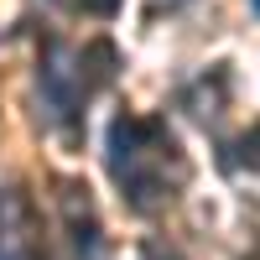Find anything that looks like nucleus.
Wrapping results in <instances>:
<instances>
[{
    "mask_svg": "<svg viewBox=\"0 0 260 260\" xmlns=\"http://www.w3.org/2000/svg\"><path fill=\"white\" fill-rule=\"evenodd\" d=\"M167 161L182 167V151H177V141H172V130L161 120L115 115V125H110V172L125 187V203L136 213H156L182 187L177 177H167Z\"/></svg>",
    "mask_w": 260,
    "mask_h": 260,
    "instance_id": "f257e3e1",
    "label": "nucleus"
},
{
    "mask_svg": "<svg viewBox=\"0 0 260 260\" xmlns=\"http://www.w3.org/2000/svg\"><path fill=\"white\" fill-rule=\"evenodd\" d=\"M37 89H42V115H47L52 125H73L78 120L89 83H83L78 57L62 47V42H47V52H42V62H37Z\"/></svg>",
    "mask_w": 260,
    "mask_h": 260,
    "instance_id": "f03ea898",
    "label": "nucleus"
},
{
    "mask_svg": "<svg viewBox=\"0 0 260 260\" xmlns=\"http://www.w3.org/2000/svg\"><path fill=\"white\" fill-rule=\"evenodd\" d=\"M57 208H62V224H68V234H73V250H78L83 260H99V219H94L89 182L62 177V182H57Z\"/></svg>",
    "mask_w": 260,
    "mask_h": 260,
    "instance_id": "7ed1b4c3",
    "label": "nucleus"
},
{
    "mask_svg": "<svg viewBox=\"0 0 260 260\" xmlns=\"http://www.w3.org/2000/svg\"><path fill=\"white\" fill-rule=\"evenodd\" d=\"M0 260H37L31 234H26V203L11 187L0 192Z\"/></svg>",
    "mask_w": 260,
    "mask_h": 260,
    "instance_id": "20e7f679",
    "label": "nucleus"
},
{
    "mask_svg": "<svg viewBox=\"0 0 260 260\" xmlns=\"http://www.w3.org/2000/svg\"><path fill=\"white\" fill-rule=\"evenodd\" d=\"M78 68H83V83L89 89H104V83H115V68H120V52H115V42H89V47L78 52Z\"/></svg>",
    "mask_w": 260,
    "mask_h": 260,
    "instance_id": "39448f33",
    "label": "nucleus"
},
{
    "mask_svg": "<svg viewBox=\"0 0 260 260\" xmlns=\"http://www.w3.org/2000/svg\"><path fill=\"white\" fill-rule=\"evenodd\" d=\"M224 89H229V83H224V73L213 78V89H208V78L198 83V89H187L192 115H198V120H219V110H224Z\"/></svg>",
    "mask_w": 260,
    "mask_h": 260,
    "instance_id": "423d86ee",
    "label": "nucleus"
},
{
    "mask_svg": "<svg viewBox=\"0 0 260 260\" xmlns=\"http://www.w3.org/2000/svg\"><path fill=\"white\" fill-rule=\"evenodd\" d=\"M234 151H240V161H245V167H255V172H260V125H250Z\"/></svg>",
    "mask_w": 260,
    "mask_h": 260,
    "instance_id": "0eeeda50",
    "label": "nucleus"
},
{
    "mask_svg": "<svg viewBox=\"0 0 260 260\" xmlns=\"http://www.w3.org/2000/svg\"><path fill=\"white\" fill-rule=\"evenodd\" d=\"M146 260H187V255L172 250V245H161V240H146Z\"/></svg>",
    "mask_w": 260,
    "mask_h": 260,
    "instance_id": "6e6552de",
    "label": "nucleus"
},
{
    "mask_svg": "<svg viewBox=\"0 0 260 260\" xmlns=\"http://www.w3.org/2000/svg\"><path fill=\"white\" fill-rule=\"evenodd\" d=\"M83 11H94V16H115L120 0H83Z\"/></svg>",
    "mask_w": 260,
    "mask_h": 260,
    "instance_id": "1a4fd4ad",
    "label": "nucleus"
},
{
    "mask_svg": "<svg viewBox=\"0 0 260 260\" xmlns=\"http://www.w3.org/2000/svg\"><path fill=\"white\" fill-rule=\"evenodd\" d=\"M245 260H260V250H250V255H245Z\"/></svg>",
    "mask_w": 260,
    "mask_h": 260,
    "instance_id": "9d476101",
    "label": "nucleus"
},
{
    "mask_svg": "<svg viewBox=\"0 0 260 260\" xmlns=\"http://www.w3.org/2000/svg\"><path fill=\"white\" fill-rule=\"evenodd\" d=\"M250 6H255V16H260V0H250Z\"/></svg>",
    "mask_w": 260,
    "mask_h": 260,
    "instance_id": "9b49d317",
    "label": "nucleus"
}]
</instances>
